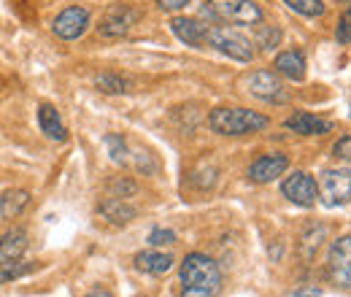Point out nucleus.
I'll return each mask as SVG.
<instances>
[{
	"instance_id": "obj_1",
	"label": "nucleus",
	"mask_w": 351,
	"mask_h": 297,
	"mask_svg": "<svg viewBox=\"0 0 351 297\" xmlns=\"http://www.w3.org/2000/svg\"><path fill=\"white\" fill-rule=\"evenodd\" d=\"M181 297H219L221 270L208 254H189L181 262Z\"/></svg>"
},
{
	"instance_id": "obj_2",
	"label": "nucleus",
	"mask_w": 351,
	"mask_h": 297,
	"mask_svg": "<svg viewBox=\"0 0 351 297\" xmlns=\"http://www.w3.org/2000/svg\"><path fill=\"white\" fill-rule=\"evenodd\" d=\"M270 125V119L252 111V108H214L208 114V128L217 135H249V132H263Z\"/></svg>"
},
{
	"instance_id": "obj_3",
	"label": "nucleus",
	"mask_w": 351,
	"mask_h": 297,
	"mask_svg": "<svg viewBox=\"0 0 351 297\" xmlns=\"http://www.w3.org/2000/svg\"><path fill=\"white\" fill-rule=\"evenodd\" d=\"M206 14L214 22L224 25H243V27H257L263 25V8L257 0H208Z\"/></svg>"
},
{
	"instance_id": "obj_4",
	"label": "nucleus",
	"mask_w": 351,
	"mask_h": 297,
	"mask_svg": "<svg viewBox=\"0 0 351 297\" xmlns=\"http://www.w3.org/2000/svg\"><path fill=\"white\" fill-rule=\"evenodd\" d=\"M208 46L235 62H252V57H254V46L246 36H241L238 30H230V27H219V25L206 27V49Z\"/></svg>"
},
{
	"instance_id": "obj_5",
	"label": "nucleus",
	"mask_w": 351,
	"mask_h": 297,
	"mask_svg": "<svg viewBox=\"0 0 351 297\" xmlns=\"http://www.w3.org/2000/svg\"><path fill=\"white\" fill-rule=\"evenodd\" d=\"M281 192L287 200H292L295 206H303V209L316 206V200H319L316 178L306 170H295L292 176H287V181L281 184Z\"/></svg>"
},
{
	"instance_id": "obj_6",
	"label": "nucleus",
	"mask_w": 351,
	"mask_h": 297,
	"mask_svg": "<svg viewBox=\"0 0 351 297\" xmlns=\"http://www.w3.org/2000/svg\"><path fill=\"white\" fill-rule=\"evenodd\" d=\"M89 27V11L84 5H68L65 11H60L51 22V33L62 41H76L84 36Z\"/></svg>"
},
{
	"instance_id": "obj_7",
	"label": "nucleus",
	"mask_w": 351,
	"mask_h": 297,
	"mask_svg": "<svg viewBox=\"0 0 351 297\" xmlns=\"http://www.w3.org/2000/svg\"><path fill=\"white\" fill-rule=\"evenodd\" d=\"M351 195V176L349 170H327L322 176V187H319V198L327 209L335 206H346Z\"/></svg>"
},
{
	"instance_id": "obj_8",
	"label": "nucleus",
	"mask_w": 351,
	"mask_h": 297,
	"mask_svg": "<svg viewBox=\"0 0 351 297\" xmlns=\"http://www.w3.org/2000/svg\"><path fill=\"white\" fill-rule=\"evenodd\" d=\"M135 19H138V14L132 11L130 5L117 3V5H111V8L103 14V19H100V25H97V33H100L103 38H122V36L130 33Z\"/></svg>"
},
{
	"instance_id": "obj_9",
	"label": "nucleus",
	"mask_w": 351,
	"mask_h": 297,
	"mask_svg": "<svg viewBox=\"0 0 351 297\" xmlns=\"http://www.w3.org/2000/svg\"><path fill=\"white\" fill-rule=\"evenodd\" d=\"M246 89H249V95L260 97L265 103H287L289 100V92L278 82V76L270 71H254L246 79Z\"/></svg>"
},
{
	"instance_id": "obj_10",
	"label": "nucleus",
	"mask_w": 351,
	"mask_h": 297,
	"mask_svg": "<svg viewBox=\"0 0 351 297\" xmlns=\"http://www.w3.org/2000/svg\"><path fill=\"white\" fill-rule=\"evenodd\" d=\"M327 262H330V276H332V281L341 284L343 289H349V284H351V238L349 235L332 241Z\"/></svg>"
},
{
	"instance_id": "obj_11",
	"label": "nucleus",
	"mask_w": 351,
	"mask_h": 297,
	"mask_svg": "<svg viewBox=\"0 0 351 297\" xmlns=\"http://www.w3.org/2000/svg\"><path fill=\"white\" fill-rule=\"evenodd\" d=\"M287 168H289V160L284 154H263L260 160L252 163L249 178L254 184H267V181H276L278 176H284Z\"/></svg>"
},
{
	"instance_id": "obj_12",
	"label": "nucleus",
	"mask_w": 351,
	"mask_h": 297,
	"mask_svg": "<svg viewBox=\"0 0 351 297\" xmlns=\"http://www.w3.org/2000/svg\"><path fill=\"white\" fill-rule=\"evenodd\" d=\"M206 22L200 19H192V16H173L171 22V30L178 41H184L186 46H195V49H206Z\"/></svg>"
},
{
	"instance_id": "obj_13",
	"label": "nucleus",
	"mask_w": 351,
	"mask_h": 297,
	"mask_svg": "<svg viewBox=\"0 0 351 297\" xmlns=\"http://www.w3.org/2000/svg\"><path fill=\"white\" fill-rule=\"evenodd\" d=\"M273 68H276V73H281V76H287V79H292V82H303L308 65H306L303 51L287 49V51H281V54L273 60Z\"/></svg>"
},
{
	"instance_id": "obj_14",
	"label": "nucleus",
	"mask_w": 351,
	"mask_h": 297,
	"mask_svg": "<svg viewBox=\"0 0 351 297\" xmlns=\"http://www.w3.org/2000/svg\"><path fill=\"white\" fill-rule=\"evenodd\" d=\"M27 233L22 227H14L8 230L3 238H0V265H8V262H16L22 259V254L27 252Z\"/></svg>"
},
{
	"instance_id": "obj_15",
	"label": "nucleus",
	"mask_w": 351,
	"mask_h": 297,
	"mask_svg": "<svg viewBox=\"0 0 351 297\" xmlns=\"http://www.w3.org/2000/svg\"><path fill=\"white\" fill-rule=\"evenodd\" d=\"M287 130H292L298 135H327L332 130V122H327L322 117H313L308 111H298L287 119Z\"/></svg>"
},
{
	"instance_id": "obj_16",
	"label": "nucleus",
	"mask_w": 351,
	"mask_h": 297,
	"mask_svg": "<svg viewBox=\"0 0 351 297\" xmlns=\"http://www.w3.org/2000/svg\"><path fill=\"white\" fill-rule=\"evenodd\" d=\"M38 125H41V132H44L46 138H51V141H65L68 138V130H65L57 108L51 103H41L38 106Z\"/></svg>"
},
{
	"instance_id": "obj_17",
	"label": "nucleus",
	"mask_w": 351,
	"mask_h": 297,
	"mask_svg": "<svg viewBox=\"0 0 351 297\" xmlns=\"http://www.w3.org/2000/svg\"><path fill=\"white\" fill-rule=\"evenodd\" d=\"M135 268L149 276H165L173 270V257L162 254V252H141L135 257Z\"/></svg>"
},
{
	"instance_id": "obj_18",
	"label": "nucleus",
	"mask_w": 351,
	"mask_h": 297,
	"mask_svg": "<svg viewBox=\"0 0 351 297\" xmlns=\"http://www.w3.org/2000/svg\"><path fill=\"white\" fill-rule=\"evenodd\" d=\"M27 203H30V192L25 189H8L5 195H0V222L16 219L27 209Z\"/></svg>"
},
{
	"instance_id": "obj_19",
	"label": "nucleus",
	"mask_w": 351,
	"mask_h": 297,
	"mask_svg": "<svg viewBox=\"0 0 351 297\" xmlns=\"http://www.w3.org/2000/svg\"><path fill=\"white\" fill-rule=\"evenodd\" d=\"M100 213L114 224H130L138 211L130 203H125V198H108V200L100 203Z\"/></svg>"
},
{
	"instance_id": "obj_20",
	"label": "nucleus",
	"mask_w": 351,
	"mask_h": 297,
	"mask_svg": "<svg viewBox=\"0 0 351 297\" xmlns=\"http://www.w3.org/2000/svg\"><path fill=\"white\" fill-rule=\"evenodd\" d=\"M292 11H298V14H303L308 19H319V16H324V3L322 0H284Z\"/></svg>"
},
{
	"instance_id": "obj_21",
	"label": "nucleus",
	"mask_w": 351,
	"mask_h": 297,
	"mask_svg": "<svg viewBox=\"0 0 351 297\" xmlns=\"http://www.w3.org/2000/svg\"><path fill=\"white\" fill-rule=\"evenodd\" d=\"M103 143H106V149H108V154H111L114 163H128V143H125L122 135L108 132V135L103 138Z\"/></svg>"
},
{
	"instance_id": "obj_22",
	"label": "nucleus",
	"mask_w": 351,
	"mask_h": 297,
	"mask_svg": "<svg viewBox=\"0 0 351 297\" xmlns=\"http://www.w3.org/2000/svg\"><path fill=\"white\" fill-rule=\"evenodd\" d=\"M95 84H97L100 92H106V95L128 92V82H125L122 76H117V73H103V76H97V79H95Z\"/></svg>"
},
{
	"instance_id": "obj_23",
	"label": "nucleus",
	"mask_w": 351,
	"mask_h": 297,
	"mask_svg": "<svg viewBox=\"0 0 351 297\" xmlns=\"http://www.w3.org/2000/svg\"><path fill=\"white\" fill-rule=\"evenodd\" d=\"M33 268H36L33 262H22V259L8 262V265H0V284H3V281H11V278H22V276H27Z\"/></svg>"
},
{
	"instance_id": "obj_24",
	"label": "nucleus",
	"mask_w": 351,
	"mask_h": 297,
	"mask_svg": "<svg viewBox=\"0 0 351 297\" xmlns=\"http://www.w3.org/2000/svg\"><path fill=\"white\" fill-rule=\"evenodd\" d=\"M257 43L263 46L265 51L278 49V43H281V30H278V27H265L263 33L257 36Z\"/></svg>"
},
{
	"instance_id": "obj_25",
	"label": "nucleus",
	"mask_w": 351,
	"mask_h": 297,
	"mask_svg": "<svg viewBox=\"0 0 351 297\" xmlns=\"http://www.w3.org/2000/svg\"><path fill=\"white\" fill-rule=\"evenodd\" d=\"M335 38L341 46H349L351 41V16L349 11H343V16H341V22H338V30H335Z\"/></svg>"
},
{
	"instance_id": "obj_26",
	"label": "nucleus",
	"mask_w": 351,
	"mask_h": 297,
	"mask_svg": "<svg viewBox=\"0 0 351 297\" xmlns=\"http://www.w3.org/2000/svg\"><path fill=\"white\" fill-rule=\"evenodd\" d=\"M149 243L152 246H171V243H176V233H171V230H152V235H149Z\"/></svg>"
},
{
	"instance_id": "obj_27",
	"label": "nucleus",
	"mask_w": 351,
	"mask_h": 297,
	"mask_svg": "<svg viewBox=\"0 0 351 297\" xmlns=\"http://www.w3.org/2000/svg\"><path fill=\"white\" fill-rule=\"evenodd\" d=\"M132 192H135V184L128 181V178L111 181V198H125V195H132Z\"/></svg>"
},
{
	"instance_id": "obj_28",
	"label": "nucleus",
	"mask_w": 351,
	"mask_h": 297,
	"mask_svg": "<svg viewBox=\"0 0 351 297\" xmlns=\"http://www.w3.org/2000/svg\"><path fill=\"white\" fill-rule=\"evenodd\" d=\"M332 152H335V157H341L343 163H349V157H351V138L349 135H343V138L335 143V149H332Z\"/></svg>"
},
{
	"instance_id": "obj_29",
	"label": "nucleus",
	"mask_w": 351,
	"mask_h": 297,
	"mask_svg": "<svg viewBox=\"0 0 351 297\" xmlns=\"http://www.w3.org/2000/svg\"><path fill=\"white\" fill-rule=\"evenodd\" d=\"M192 0H157V5L162 8V11H181V8H186Z\"/></svg>"
},
{
	"instance_id": "obj_30",
	"label": "nucleus",
	"mask_w": 351,
	"mask_h": 297,
	"mask_svg": "<svg viewBox=\"0 0 351 297\" xmlns=\"http://www.w3.org/2000/svg\"><path fill=\"white\" fill-rule=\"evenodd\" d=\"M319 295H322L319 287H300V289H295L289 297H319Z\"/></svg>"
},
{
	"instance_id": "obj_31",
	"label": "nucleus",
	"mask_w": 351,
	"mask_h": 297,
	"mask_svg": "<svg viewBox=\"0 0 351 297\" xmlns=\"http://www.w3.org/2000/svg\"><path fill=\"white\" fill-rule=\"evenodd\" d=\"M87 297H114V295H111L108 289H100V287H97V289H92Z\"/></svg>"
}]
</instances>
